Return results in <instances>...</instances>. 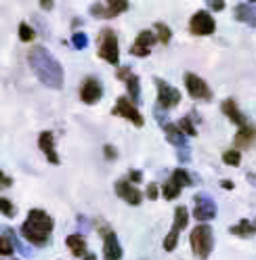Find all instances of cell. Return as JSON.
<instances>
[{"label": "cell", "instance_id": "cell-4", "mask_svg": "<svg viewBox=\"0 0 256 260\" xmlns=\"http://www.w3.org/2000/svg\"><path fill=\"white\" fill-rule=\"evenodd\" d=\"M189 185H194V176H191L185 168H177L170 174L168 181L162 185V198L164 200H177L181 195V189L189 187Z\"/></svg>", "mask_w": 256, "mask_h": 260}, {"label": "cell", "instance_id": "cell-16", "mask_svg": "<svg viewBox=\"0 0 256 260\" xmlns=\"http://www.w3.org/2000/svg\"><path fill=\"white\" fill-rule=\"evenodd\" d=\"M233 145H235V149H250L256 145V126H244V128H239L235 137H233Z\"/></svg>", "mask_w": 256, "mask_h": 260}, {"label": "cell", "instance_id": "cell-27", "mask_svg": "<svg viewBox=\"0 0 256 260\" xmlns=\"http://www.w3.org/2000/svg\"><path fill=\"white\" fill-rule=\"evenodd\" d=\"M155 38H157V42H162V44H168L170 42V38H172V31H170V27L166 25V23H162V21H157L155 25Z\"/></svg>", "mask_w": 256, "mask_h": 260}, {"label": "cell", "instance_id": "cell-10", "mask_svg": "<svg viewBox=\"0 0 256 260\" xmlns=\"http://www.w3.org/2000/svg\"><path fill=\"white\" fill-rule=\"evenodd\" d=\"M185 86H187V92H189L191 99H196V101H210L212 99L210 86L196 74H191V72L185 74Z\"/></svg>", "mask_w": 256, "mask_h": 260}, {"label": "cell", "instance_id": "cell-12", "mask_svg": "<svg viewBox=\"0 0 256 260\" xmlns=\"http://www.w3.org/2000/svg\"><path fill=\"white\" fill-rule=\"evenodd\" d=\"M214 27H216V23L212 19V15L206 11H198L189 21V29L194 36H210Z\"/></svg>", "mask_w": 256, "mask_h": 260}, {"label": "cell", "instance_id": "cell-19", "mask_svg": "<svg viewBox=\"0 0 256 260\" xmlns=\"http://www.w3.org/2000/svg\"><path fill=\"white\" fill-rule=\"evenodd\" d=\"M220 109H222V113L235 124V126H239V128H244V126H248V120H246V116L242 111H239V107H237V103L233 101V99H225L222 101V105H220Z\"/></svg>", "mask_w": 256, "mask_h": 260}, {"label": "cell", "instance_id": "cell-30", "mask_svg": "<svg viewBox=\"0 0 256 260\" xmlns=\"http://www.w3.org/2000/svg\"><path fill=\"white\" fill-rule=\"evenodd\" d=\"M0 214H5L7 218H15V206L11 204V200H7V198H0Z\"/></svg>", "mask_w": 256, "mask_h": 260}, {"label": "cell", "instance_id": "cell-36", "mask_svg": "<svg viewBox=\"0 0 256 260\" xmlns=\"http://www.w3.org/2000/svg\"><path fill=\"white\" fill-rule=\"evenodd\" d=\"M151 51H149V48H141V46H131V55H135V57H147Z\"/></svg>", "mask_w": 256, "mask_h": 260}, {"label": "cell", "instance_id": "cell-9", "mask_svg": "<svg viewBox=\"0 0 256 260\" xmlns=\"http://www.w3.org/2000/svg\"><path fill=\"white\" fill-rule=\"evenodd\" d=\"M196 210H194V216L198 218L200 224H206L208 220H212L216 218V204L214 200L210 198V195H206V193H198L196 198Z\"/></svg>", "mask_w": 256, "mask_h": 260}, {"label": "cell", "instance_id": "cell-11", "mask_svg": "<svg viewBox=\"0 0 256 260\" xmlns=\"http://www.w3.org/2000/svg\"><path fill=\"white\" fill-rule=\"evenodd\" d=\"M114 116H120V118H124V120H128V122H133L137 128H141L143 124H145V120H143V116L139 113V109H137V105H133V101L131 99H126V96H120V99L116 101V107H114Z\"/></svg>", "mask_w": 256, "mask_h": 260}, {"label": "cell", "instance_id": "cell-3", "mask_svg": "<svg viewBox=\"0 0 256 260\" xmlns=\"http://www.w3.org/2000/svg\"><path fill=\"white\" fill-rule=\"evenodd\" d=\"M191 241V250H194V256L200 260H206L212 252L214 246V235H212V226L210 224H198L189 235Z\"/></svg>", "mask_w": 256, "mask_h": 260}, {"label": "cell", "instance_id": "cell-5", "mask_svg": "<svg viewBox=\"0 0 256 260\" xmlns=\"http://www.w3.org/2000/svg\"><path fill=\"white\" fill-rule=\"evenodd\" d=\"M97 55L111 63V65H118L120 61V48H118V36H116V31L114 29H103L101 31V38H99V51Z\"/></svg>", "mask_w": 256, "mask_h": 260}, {"label": "cell", "instance_id": "cell-18", "mask_svg": "<svg viewBox=\"0 0 256 260\" xmlns=\"http://www.w3.org/2000/svg\"><path fill=\"white\" fill-rule=\"evenodd\" d=\"M233 15H235L237 21H242L250 27H256V5L254 3H239L235 7Z\"/></svg>", "mask_w": 256, "mask_h": 260}, {"label": "cell", "instance_id": "cell-23", "mask_svg": "<svg viewBox=\"0 0 256 260\" xmlns=\"http://www.w3.org/2000/svg\"><path fill=\"white\" fill-rule=\"evenodd\" d=\"M126 88H128V94H131V99H133V105H139L141 103V84H139V78L135 74H131L126 80Z\"/></svg>", "mask_w": 256, "mask_h": 260}, {"label": "cell", "instance_id": "cell-38", "mask_svg": "<svg viewBox=\"0 0 256 260\" xmlns=\"http://www.w3.org/2000/svg\"><path fill=\"white\" fill-rule=\"evenodd\" d=\"M157 193H159L157 185H153V183H151V185L147 187V198H149V200H157V198H159V195H157Z\"/></svg>", "mask_w": 256, "mask_h": 260}, {"label": "cell", "instance_id": "cell-32", "mask_svg": "<svg viewBox=\"0 0 256 260\" xmlns=\"http://www.w3.org/2000/svg\"><path fill=\"white\" fill-rule=\"evenodd\" d=\"M15 252V248L11 246V241H9V237H0V256H11Z\"/></svg>", "mask_w": 256, "mask_h": 260}, {"label": "cell", "instance_id": "cell-1", "mask_svg": "<svg viewBox=\"0 0 256 260\" xmlns=\"http://www.w3.org/2000/svg\"><path fill=\"white\" fill-rule=\"evenodd\" d=\"M27 61H29L31 72L36 74V78L44 86H49V88L63 86V68L42 44H34L29 48Z\"/></svg>", "mask_w": 256, "mask_h": 260}, {"label": "cell", "instance_id": "cell-39", "mask_svg": "<svg viewBox=\"0 0 256 260\" xmlns=\"http://www.w3.org/2000/svg\"><path fill=\"white\" fill-rule=\"evenodd\" d=\"M133 72H131V68H120L118 70V74H116V78H120V80H126L128 76H131Z\"/></svg>", "mask_w": 256, "mask_h": 260}, {"label": "cell", "instance_id": "cell-29", "mask_svg": "<svg viewBox=\"0 0 256 260\" xmlns=\"http://www.w3.org/2000/svg\"><path fill=\"white\" fill-rule=\"evenodd\" d=\"M34 36H36V31H34V27H31L29 23H19V40L21 42H31L34 40Z\"/></svg>", "mask_w": 256, "mask_h": 260}, {"label": "cell", "instance_id": "cell-13", "mask_svg": "<svg viewBox=\"0 0 256 260\" xmlns=\"http://www.w3.org/2000/svg\"><path fill=\"white\" fill-rule=\"evenodd\" d=\"M101 96H103V86L97 78H84V82L82 86H80V101L86 103V105H94V103H99L101 101Z\"/></svg>", "mask_w": 256, "mask_h": 260}, {"label": "cell", "instance_id": "cell-24", "mask_svg": "<svg viewBox=\"0 0 256 260\" xmlns=\"http://www.w3.org/2000/svg\"><path fill=\"white\" fill-rule=\"evenodd\" d=\"M155 42H157V38H155L153 31H149V29H143V31H139L137 38H135V46L149 48V51H151V44H155Z\"/></svg>", "mask_w": 256, "mask_h": 260}, {"label": "cell", "instance_id": "cell-17", "mask_svg": "<svg viewBox=\"0 0 256 260\" xmlns=\"http://www.w3.org/2000/svg\"><path fill=\"white\" fill-rule=\"evenodd\" d=\"M38 145H40L42 153L46 155V159H49L53 166L61 164V161H59V155H57V151H55V137H53V133H49V130L40 133V137H38Z\"/></svg>", "mask_w": 256, "mask_h": 260}, {"label": "cell", "instance_id": "cell-40", "mask_svg": "<svg viewBox=\"0 0 256 260\" xmlns=\"http://www.w3.org/2000/svg\"><path fill=\"white\" fill-rule=\"evenodd\" d=\"M208 7L214 9V11H222L225 9V3H222V0H212V3H208Z\"/></svg>", "mask_w": 256, "mask_h": 260}, {"label": "cell", "instance_id": "cell-6", "mask_svg": "<svg viewBox=\"0 0 256 260\" xmlns=\"http://www.w3.org/2000/svg\"><path fill=\"white\" fill-rule=\"evenodd\" d=\"M187 220H189L187 208H185V206H179L177 210H174L172 229H170V233L164 237V250H166V252H174V248H177V243H179V235H181V231L187 226Z\"/></svg>", "mask_w": 256, "mask_h": 260}, {"label": "cell", "instance_id": "cell-43", "mask_svg": "<svg viewBox=\"0 0 256 260\" xmlns=\"http://www.w3.org/2000/svg\"><path fill=\"white\" fill-rule=\"evenodd\" d=\"M220 185H222V189H233V183L231 181H222Z\"/></svg>", "mask_w": 256, "mask_h": 260}, {"label": "cell", "instance_id": "cell-34", "mask_svg": "<svg viewBox=\"0 0 256 260\" xmlns=\"http://www.w3.org/2000/svg\"><path fill=\"white\" fill-rule=\"evenodd\" d=\"M164 113H166V111H164V109H159V107H157V105H155V107H153V116H155V120H157V122H159V124H162V128H164V126H166V124H168V118H166V116H164Z\"/></svg>", "mask_w": 256, "mask_h": 260}, {"label": "cell", "instance_id": "cell-14", "mask_svg": "<svg viewBox=\"0 0 256 260\" xmlns=\"http://www.w3.org/2000/svg\"><path fill=\"white\" fill-rule=\"evenodd\" d=\"M101 235H103V256L105 260H120L122 258V246L118 241L116 231H111L109 226H101Z\"/></svg>", "mask_w": 256, "mask_h": 260}, {"label": "cell", "instance_id": "cell-2", "mask_svg": "<svg viewBox=\"0 0 256 260\" xmlns=\"http://www.w3.org/2000/svg\"><path fill=\"white\" fill-rule=\"evenodd\" d=\"M53 218L40 208H31L25 222L21 224V235L31 243V246H46V241L51 239L53 233Z\"/></svg>", "mask_w": 256, "mask_h": 260}, {"label": "cell", "instance_id": "cell-46", "mask_svg": "<svg viewBox=\"0 0 256 260\" xmlns=\"http://www.w3.org/2000/svg\"><path fill=\"white\" fill-rule=\"evenodd\" d=\"M252 224H254V229H256V222H252Z\"/></svg>", "mask_w": 256, "mask_h": 260}, {"label": "cell", "instance_id": "cell-42", "mask_svg": "<svg viewBox=\"0 0 256 260\" xmlns=\"http://www.w3.org/2000/svg\"><path fill=\"white\" fill-rule=\"evenodd\" d=\"M0 185H3V187H11V178H9V176H5V172H3V170H0Z\"/></svg>", "mask_w": 256, "mask_h": 260}, {"label": "cell", "instance_id": "cell-21", "mask_svg": "<svg viewBox=\"0 0 256 260\" xmlns=\"http://www.w3.org/2000/svg\"><path fill=\"white\" fill-rule=\"evenodd\" d=\"M66 246H70V252H72L76 258H84V256H86V239H84L82 235H78V233L68 235Z\"/></svg>", "mask_w": 256, "mask_h": 260}, {"label": "cell", "instance_id": "cell-45", "mask_svg": "<svg viewBox=\"0 0 256 260\" xmlns=\"http://www.w3.org/2000/svg\"><path fill=\"white\" fill-rule=\"evenodd\" d=\"M82 260H97V256H94V254H86Z\"/></svg>", "mask_w": 256, "mask_h": 260}, {"label": "cell", "instance_id": "cell-25", "mask_svg": "<svg viewBox=\"0 0 256 260\" xmlns=\"http://www.w3.org/2000/svg\"><path fill=\"white\" fill-rule=\"evenodd\" d=\"M177 128L181 130L185 137H196V135H198V128H196V124H194V113H191V116L181 118L179 124H177Z\"/></svg>", "mask_w": 256, "mask_h": 260}, {"label": "cell", "instance_id": "cell-7", "mask_svg": "<svg viewBox=\"0 0 256 260\" xmlns=\"http://www.w3.org/2000/svg\"><path fill=\"white\" fill-rule=\"evenodd\" d=\"M128 9H131V5H128L126 0H109V3H94L90 7V15L92 17H99V19H114Z\"/></svg>", "mask_w": 256, "mask_h": 260}, {"label": "cell", "instance_id": "cell-22", "mask_svg": "<svg viewBox=\"0 0 256 260\" xmlns=\"http://www.w3.org/2000/svg\"><path fill=\"white\" fill-rule=\"evenodd\" d=\"M229 233L235 235V237H242V239H250L256 233V229H254V224L250 220L244 218V220H239L237 224H231L229 226Z\"/></svg>", "mask_w": 256, "mask_h": 260}, {"label": "cell", "instance_id": "cell-37", "mask_svg": "<svg viewBox=\"0 0 256 260\" xmlns=\"http://www.w3.org/2000/svg\"><path fill=\"white\" fill-rule=\"evenodd\" d=\"M103 155H105V159H109V161H111V159H116V155H118V153H116V149L111 147V145H103Z\"/></svg>", "mask_w": 256, "mask_h": 260}, {"label": "cell", "instance_id": "cell-44", "mask_svg": "<svg viewBox=\"0 0 256 260\" xmlns=\"http://www.w3.org/2000/svg\"><path fill=\"white\" fill-rule=\"evenodd\" d=\"M248 181H250L252 185H256V174H254V172H248Z\"/></svg>", "mask_w": 256, "mask_h": 260}, {"label": "cell", "instance_id": "cell-8", "mask_svg": "<svg viewBox=\"0 0 256 260\" xmlns=\"http://www.w3.org/2000/svg\"><path fill=\"white\" fill-rule=\"evenodd\" d=\"M155 86H157V107L159 109H174L181 103V92L170 86L164 80L155 78Z\"/></svg>", "mask_w": 256, "mask_h": 260}, {"label": "cell", "instance_id": "cell-15", "mask_svg": "<svg viewBox=\"0 0 256 260\" xmlns=\"http://www.w3.org/2000/svg\"><path fill=\"white\" fill-rule=\"evenodd\" d=\"M116 195H120V198L126 202V204H131V206H139L143 202V195L139 189H135L131 183L126 181V178H120V181L116 183Z\"/></svg>", "mask_w": 256, "mask_h": 260}, {"label": "cell", "instance_id": "cell-26", "mask_svg": "<svg viewBox=\"0 0 256 260\" xmlns=\"http://www.w3.org/2000/svg\"><path fill=\"white\" fill-rule=\"evenodd\" d=\"M5 237H9V241H11V246L15 248V250H19L23 256H29L31 254V250H27L25 246H21V241H19V237L15 235V231L13 229H9V226H5Z\"/></svg>", "mask_w": 256, "mask_h": 260}, {"label": "cell", "instance_id": "cell-20", "mask_svg": "<svg viewBox=\"0 0 256 260\" xmlns=\"http://www.w3.org/2000/svg\"><path fill=\"white\" fill-rule=\"evenodd\" d=\"M162 130H164V135H166L168 143H170V145H174L177 149H179V147H185V145H187V137L181 133L179 128H177V124H170V122H168Z\"/></svg>", "mask_w": 256, "mask_h": 260}, {"label": "cell", "instance_id": "cell-35", "mask_svg": "<svg viewBox=\"0 0 256 260\" xmlns=\"http://www.w3.org/2000/svg\"><path fill=\"white\" fill-rule=\"evenodd\" d=\"M126 181L131 183V185H133V183H141V181H143V172H141V170H131V172H128Z\"/></svg>", "mask_w": 256, "mask_h": 260}, {"label": "cell", "instance_id": "cell-28", "mask_svg": "<svg viewBox=\"0 0 256 260\" xmlns=\"http://www.w3.org/2000/svg\"><path fill=\"white\" fill-rule=\"evenodd\" d=\"M222 161H225L227 166H239L242 164V153L237 149H229V151L222 153Z\"/></svg>", "mask_w": 256, "mask_h": 260}, {"label": "cell", "instance_id": "cell-41", "mask_svg": "<svg viewBox=\"0 0 256 260\" xmlns=\"http://www.w3.org/2000/svg\"><path fill=\"white\" fill-rule=\"evenodd\" d=\"M53 7H55L53 0H40V9H44V11H51Z\"/></svg>", "mask_w": 256, "mask_h": 260}, {"label": "cell", "instance_id": "cell-33", "mask_svg": "<svg viewBox=\"0 0 256 260\" xmlns=\"http://www.w3.org/2000/svg\"><path fill=\"white\" fill-rule=\"evenodd\" d=\"M177 155H179V161H181V164H187V161H191L189 145H185V147H179V149H177Z\"/></svg>", "mask_w": 256, "mask_h": 260}, {"label": "cell", "instance_id": "cell-31", "mask_svg": "<svg viewBox=\"0 0 256 260\" xmlns=\"http://www.w3.org/2000/svg\"><path fill=\"white\" fill-rule=\"evenodd\" d=\"M72 44H74V48H78V51H82V48L88 46V36L84 34V31H76V34L72 36Z\"/></svg>", "mask_w": 256, "mask_h": 260}]
</instances>
